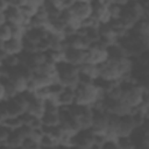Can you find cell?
I'll use <instances>...</instances> for the list:
<instances>
[{"label":"cell","mask_w":149,"mask_h":149,"mask_svg":"<svg viewBox=\"0 0 149 149\" xmlns=\"http://www.w3.org/2000/svg\"><path fill=\"white\" fill-rule=\"evenodd\" d=\"M105 95L104 92L93 83L88 84H78L74 88V104L91 107L98 99Z\"/></svg>","instance_id":"1"},{"label":"cell","mask_w":149,"mask_h":149,"mask_svg":"<svg viewBox=\"0 0 149 149\" xmlns=\"http://www.w3.org/2000/svg\"><path fill=\"white\" fill-rule=\"evenodd\" d=\"M92 17L99 24H106L111 21L108 13V1H91Z\"/></svg>","instance_id":"2"},{"label":"cell","mask_w":149,"mask_h":149,"mask_svg":"<svg viewBox=\"0 0 149 149\" xmlns=\"http://www.w3.org/2000/svg\"><path fill=\"white\" fill-rule=\"evenodd\" d=\"M70 10L73 15V17L81 22L86 19H88L92 15V7H91V1L84 0V1H73Z\"/></svg>","instance_id":"3"},{"label":"cell","mask_w":149,"mask_h":149,"mask_svg":"<svg viewBox=\"0 0 149 149\" xmlns=\"http://www.w3.org/2000/svg\"><path fill=\"white\" fill-rule=\"evenodd\" d=\"M115 135L116 137H126V136H132L133 133L136 130L134 125H133V121H132V118H130V114L129 115H125V116H121V118H118V121L115 123Z\"/></svg>","instance_id":"4"},{"label":"cell","mask_w":149,"mask_h":149,"mask_svg":"<svg viewBox=\"0 0 149 149\" xmlns=\"http://www.w3.org/2000/svg\"><path fill=\"white\" fill-rule=\"evenodd\" d=\"M64 62L79 66L86 63V50L74 49V48H65L64 49Z\"/></svg>","instance_id":"5"},{"label":"cell","mask_w":149,"mask_h":149,"mask_svg":"<svg viewBox=\"0 0 149 149\" xmlns=\"http://www.w3.org/2000/svg\"><path fill=\"white\" fill-rule=\"evenodd\" d=\"M2 51L6 56H19L23 51L22 40L10 38L6 42H2Z\"/></svg>","instance_id":"6"},{"label":"cell","mask_w":149,"mask_h":149,"mask_svg":"<svg viewBox=\"0 0 149 149\" xmlns=\"http://www.w3.org/2000/svg\"><path fill=\"white\" fill-rule=\"evenodd\" d=\"M26 112L31 114L35 118H40L41 119V116L44 113V101L35 98V95L33 93L30 99H29V101H28V107H27Z\"/></svg>","instance_id":"7"},{"label":"cell","mask_w":149,"mask_h":149,"mask_svg":"<svg viewBox=\"0 0 149 149\" xmlns=\"http://www.w3.org/2000/svg\"><path fill=\"white\" fill-rule=\"evenodd\" d=\"M58 105L61 107H70L74 104V88L64 87L63 92L57 97Z\"/></svg>","instance_id":"8"},{"label":"cell","mask_w":149,"mask_h":149,"mask_svg":"<svg viewBox=\"0 0 149 149\" xmlns=\"http://www.w3.org/2000/svg\"><path fill=\"white\" fill-rule=\"evenodd\" d=\"M42 125L44 127H55L59 125V113H47L44 112L41 116Z\"/></svg>","instance_id":"9"},{"label":"cell","mask_w":149,"mask_h":149,"mask_svg":"<svg viewBox=\"0 0 149 149\" xmlns=\"http://www.w3.org/2000/svg\"><path fill=\"white\" fill-rule=\"evenodd\" d=\"M115 142H116V146L119 149H137V146H136L133 136L116 137Z\"/></svg>","instance_id":"10"},{"label":"cell","mask_w":149,"mask_h":149,"mask_svg":"<svg viewBox=\"0 0 149 149\" xmlns=\"http://www.w3.org/2000/svg\"><path fill=\"white\" fill-rule=\"evenodd\" d=\"M23 137L19 134L17 130H12L8 139H7V142L6 144L10 148H16V147H21L22 146V142H23Z\"/></svg>","instance_id":"11"},{"label":"cell","mask_w":149,"mask_h":149,"mask_svg":"<svg viewBox=\"0 0 149 149\" xmlns=\"http://www.w3.org/2000/svg\"><path fill=\"white\" fill-rule=\"evenodd\" d=\"M2 126L7 127L9 130H16V129H19L21 126H23V123H22L20 116H8V118H6V119L3 120Z\"/></svg>","instance_id":"12"},{"label":"cell","mask_w":149,"mask_h":149,"mask_svg":"<svg viewBox=\"0 0 149 149\" xmlns=\"http://www.w3.org/2000/svg\"><path fill=\"white\" fill-rule=\"evenodd\" d=\"M12 38V29L9 23H3L0 26V42H6Z\"/></svg>","instance_id":"13"},{"label":"cell","mask_w":149,"mask_h":149,"mask_svg":"<svg viewBox=\"0 0 149 149\" xmlns=\"http://www.w3.org/2000/svg\"><path fill=\"white\" fill-rule=\"evenodd\" d=\"M48 90H49L50 97H55V98H57V97L63 92L64 86H63L61 83H58V81L56 80V81H54L52 84H50V85L48 86Z\"/></svg>","instance_id":"14"},{"label":"cell","mask_w":149,"mask_h":149,"mask_svg":"<svg viewBox=\"0 0 149 149\" xmlns=\"http://www.w3.org/2000/svg\"><path fill=\"white\" fill-rule=\"evenodd\" d=\"M22 148L23 149H41L40 143L36 142V141H34V140H31V139H29V137H27V139L23 140Z\"/></svg>","instance_id":"15"},{"label":"cell","mask_w":149,"mask_h":149,"mask_svg":"<svg viewBox=\"0 0 149 149\" xmlns=\"http://www.w3.org/2000/svg\"><path fill=\"white\" fill-rule=\"evenodd\" d=\"M10 132L12 130H9L7 127H5L2 125L0 126V144H5L7 142V139L10 134Z\"/></svg>","instance_id":"16"},{"label":"cell","mask_w":149,"mask_h":149,"mask_svg":"<svg viewBox=\"0 0 149 149\" xmlns=\"http://www.w3.org/2000/svg\"><path fill=\"white\" fill-rule=\"evenodd\" d=\"M102 149H119L116 146L115 140H107L104 144H102Z\"/></svg>","instance_id":"17"},{"label":"cell","mask_w":149,"mask_h":149,"mask_svg":"<svg viewBox=\"0 0 149 149\" xmlns=\"http://www.w3.org/2000/svg\"><path fill=\"white\" fill-rule=\"evenodd\" d=\"M5 100H7V98H6V92H5V88H3L2 84L0 83V102H2V101H5Z\"/></svg>","instance_id":"18"},{"label":"cell","mask_w":149,"mask_h":149,"mask_svg":"<svg viewBox=\"0 0 149 149\" xmlns=\"http://www.w3.org/2000/svg\"><path fill=\"white\" fill-rule=\"evenodd\" d=\"M88 149H102V146L99 144V143H97V142H92Z\"/></svg>","instance_id":"19"},{"label":"cell","mask_w":149,"mask_h":149,"mask_svg":"<svg viewBox=\"0 0 149 149\" xmlns=\"http://www.w3.org/2000/svg\"><path fill=\"white\" fill-rule=\"evenodd\" d=\"M63 149H83V148H80V147H78V146H76V144H72V146H69V147L63 148Z\"/></svg>","instance_id":"20"},{"label":"cell","mask_w":149,"mask_h":149,"mask_svg":"<svg viewBox=\"0 0 149 149\" xmlns=\"http://www.w3.org/2000/svg\"><path fill=\"white\" fill-rule=\"evenodd\" d=\"M0 149H12V148L8 147V146L5 143V144H0Z\"/></svg>","instance_id":"21"},{"label":"cell","mask_w":149,"mask_h":149,"mask_svg":"<svg viewBox=\"0 0 149 149\" xmlns=\"http://www.w3.org/2000/svg\"><path fill=\"white\" fill-rule=\"evenodd\" d=\"M12 149H23V148H22V146H21V147H16V148H12Z\"/></svg>","instance_id":"22"},{"label":"cell","mask_w":149,"mask_h":149,"mask_svg":"<svg viewBox=\"0 0 149 149\" xmlns=\"http://www.w3.org/2000/svg\"><path fill=\"white\" fill-rule=\"evenodd\" d=\"M56 149H63V148H62V147H57Z\"/></svg>","instance_id":"23"}]
</instances>
